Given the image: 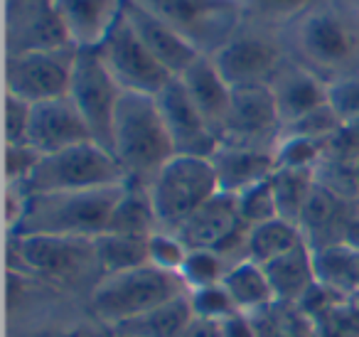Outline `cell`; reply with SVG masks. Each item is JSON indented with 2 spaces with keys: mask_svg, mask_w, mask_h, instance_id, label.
<instances>
[{
  "mask_svg": "<svg viewBox=\"0 0 359 337\" xmlns=\"http://www.w3.org/2000/svg\"><path fill=\"white\" fill-rule=\"evenodd\" d=\"M123 15L130 22V27L135 30V35L140 37V42L153 52L155 60L172 77H180L202 55L180 32H175L168 22L160 20L158 15H153L148 8H143L135 0H126Z\"/></svg>",
  "mask_w": 359,
  "mask_h": 337,
  "instance_id": "cell-17",
  "label": "cell"
},
{
  "mask_svg": "<svg viewBox=\"0 0 359 337\" xmlns=\"http://www.w3.org/2000/svg\"><path fill=\"white\" fill-rule=\"evenodd\" d=\"M327 106L342 124L359 119V74L327 81Z\"/></svg>",
  "mask_w": 359,
  "mask_h": 337,
  "instance_id": "cell-36",
  "label": "cell"
},
{
  "mask_svg": "<svg viewBox=\"0 0 359 337\" xmlns=\"http://www.w3.org/2000/svg\"><path fill=\"white\" fill-rule=\"evenodd\" d=\"M273 183V194H276V207H278V217L285 222H300L305 204L310 199L315 183V170L313 168H276V173L271 175Z\"/></svg>",
  "mask_w": 359,
  "mask_h": 337,
  "instance_id": "cell-29",
  "label": "cell"
},
{
  "mask_svg": "<svg viewBox=\"0 0 359 337\" xmlns=\"http://www.w3.org/2000/svg\"><path fill=\"white\" fill-rule=\"evenodd\" d=\"M114 155L126 178L150 185L175 153L155 96L123 91L114 121Z\"/></svg>",
  "mask_w": 359,
  "mask_h": 337,
  "instance_id": "cell-2",
  "label": "cell"
},
{
  "mask_svg": "<svg viewBox=\"0 0 359 337\" xmlns=\"http://www.w3.org/2000/svg\"><path fill=\"white\" fill-rule=\"evenodd\" d=\"M303 242L305 237L298 224L276 217L271 222L256 224V227L249 229V237H246V258L264 266V263L273 261L276 256L290 251V249Z\"/></svg>",
  "mask_w": 359,
  "mask_h": 337,
  "instance_id": "cell-28",
  "label": "cell"
},
{
  "mask_svg": "<svg viewBox=\"0 0 359 337\" xmlns=\"http://www.w3.org/2000/svg\"><path fill=\"white\" fill-rule=\"evenodd\" d=\"M219 327H222V337H259L251 317L244 315V312H236V315L226 317L224 322H219Z\"/></svg>",
  "mask_w": 359,
  "mask_h": 337,
  "instance_id": "cell-42",
  "label": "cell"
},
{
  "mask_svg": "<svg viewBox=\"0 0 359 337\" xmlns=\"http://www.w3.org/2000/svg\"><path fill=\"white\" fill-rule=\"evenodd\" d=\"M229 271V261L215 249H190L185 263L180 268V278L185 281L187 291L222 283Z\"/></svg>",
  "mask_w": 359,
  "mask_h": 337,
  "instance_id": "cell-31",
  "label": "cell"
},
{
  "mask_svg": "<svg viewBox=\"0 0 359 337\" xmlns=\"http://www.w3.org/2000/svg\"><path fill=\"white\" fill-rule=\"evenodd\" d=\"M30 116H32V104L18 99L13 94L6 96V145L27 143Z\"/></svg>",
  "mask_w": 359,
  "mask_h": 337,
  "instance_id": "cell-40",
  "label": "cell"
},
{
  "mask_svg": "<svg viewBox=\"0 0 359 337\" xmlns=\"http://www.w3.org/2000/svg\"><path fill=\"white\" fill-rule=\"evenodd\" d=\"M325 155H327V158L347 160V163H357L359 160V119L339 126L337 133L330 138L327 153Z\"/></svg>",
  "mask_w": 359,
  "mask_h": 337,
  "instance_id": "cell-41",
  "label": "cell"
},
{
  "mask_svg": "<svg viewBox=\"0 0 359 337\" xmlns=\"http://www.w3.org/2000/svg\"><path fill=\"white\" fill-rule=\"evenodd\" d=\"M148 239L150 237H128V234L104 232L94 239L96 263L101 276L128 271V268L143 266L148 261Z\"/></svg>",
  "mask_w": 359,
  "mask_h": 337,
  "instance_id": "cell-27",
  "label": "cell"
},
{
  "mask_svg": "<svg viewBox=\"0 0 359 337\" xmlns=\"http://www.w3.org/2000/svg\"><path fill=\"white\" fill-rule=\"evenodd\" d=\"M212 60L231 89L271 84L276 72L280 70V47L266 35L239 30L212 55Z\"/></svg>",
  "mask_w": 359,
  "mask_h": 337,
  "instance_id": "cell-13",
  "label": "cell"
},
{
  "mask_svg": "<svg viewBox=\"0 0 359 337\" xmlns=\"http://www.w3.org/2000/svg\"><path fill=\"white\" fill-rule=\"evenodd\" d=\"M99 55L114 79L121 84L123 91H135V94L158 96L170 81L175 79L163 65L153 57V52L140 42L126 15L116 20L111 32L104 37L99 47Z\"/></svg>",
  "mask_w": 359,
  "mask_h": 337,
  "instance_id": "cell-9",
  "label": "cell"
},
{
  "mask_svg": "<svg viewBox=\"0 0 359 337\" xmlns=\"http://www.w3.org/2000/svg\"><path fill=\"white\" fill-rule=\"evenodd\" d=\"M182 337H222V327H219V322L195 317V320L187 325V330L182 332Z\"/></svg>",
  "mask_w": 359,
  "mask_h": 337,
  "instance_id": "cell-43",
  "label": "cell"
},
{
  "mask_svg": "<svg viewBox=\"0 0 359 337\" xmlns=\"http://www.w3.org/2000/svg\"><path fill=\"white\" fill-rule=\"evenodd\" d=\"M187 293L190 291L180 273L165 271L155 263H143L114 276H101L91 291V310L104 325L116 330L123 322L135 320L153 308Z\"/></svg>",
  "mask_w": 359,
  "mask_h": 337,
  "instance_id": "cell-3",
  "label": "cell"
},
{
  "mask_svg": "<svg viewBox=\"0 0 359 337\" xmlns=\"http://www.w3.org/2000/svg\"><path fill=\"white\" fill-rule=\"evenodd\" d=\"M8 57L74 45L57 0H8Z\"/></svg>",
  "mask_w": 359,
  "mask_h": 337,
  "instance_id": "cell-11",
  "label": "cell"
},
{
  "mask_svg": "<svg viewBox=\"0 0 359 337\" xmlns=\"http://www.w3.org/2000/svg\"><path fill=\"white\" fill-rule=\"evenodd\" d=\"M15 251L27 268L55 278L99 268L94 239L84 237H15Z\"/></svg>",
  "mask_w": 359,
  "mask_h": 337,
  "instance_id": "cell-15",
  "label": "cell"
},
{
  "mask_svg": "<svg viewBox=\"0 0 359 337\" xmlns=\"http://www.w3.org/2000/svg\"><path fill=\"white\" fill-rule=\"evenodd\" d=\"M269 86L283 128L327 104V84L308 67H280Z\"/></svg>",
  "mask_w": 359,
  "mask_h": 337,
  "instance_id": "cell-20",
  "label": "cell"
},
{
  "mask_svg": "<svg viewBox=\"0 0 359 337\" xmlns=\"http://www.w3.org/2000/svg\"><path fill=\"white\" fill-rule=\"evenodd\" d=\"M76 50H79L76 45H69L8 57V94L18 96L27 104H42V101L67 96L72 74H74Z\"/></svg>",
  "mask_w": 359,
  "mask_h": 337,
  "instance_id": "cell-10",
  "label": "cell"
},
{
  "mask_svg": "<svg viewBox=\"0 0 359 337\" xmlns=\"http://www.w3.org/2000/svg\"><path fill=\"white\" fill-rule=\"evenodd\" d=\"M190 298L192 315L200 317V320L210 322H224L226 317L236 315V305L231 300L229 291L224 288V283H215V286L195 288V291L187 293Z\"/></svg>",
  "mask_w": 359,
  "mask_h": 337,
  "instance_id": "cell-34",
  "label": "cell"
},
{
  "mask_svg": "<svg viewBox=\"0 0 359 337\" xmlns=\"http://www.w3.org/2000/svg\"><path fill=\"white\" fill-rule=\"evenodd\" d=\"M342 121L334 116V111L327 104L320 106V109L305 114L303 119L293 121L290 126H285L283 133L290 136H305V138H315V140H330L334 133L339 131Z\"/></svg>",
  "mask_w": 359,
  "mask_h": 337,
  "instance_id": "cell-37",
  "label": "cell"
},
{
  "mask_svg": "<svg viewBox=\"0 0 359 337\" xmlns=\"http://www.w3.org/2000/svg\"><path fill=\"white\" fill-rule=\"evenodd\" d=\"M280 128L283 124L269 84L236 86L231 91V109L222 140L276 150Z\"/></svg>",
  "mask_w": 359,
  "mask_h": 337,
  "instance_id": "cell-12",
  "label": "cell"
},
{
  "mask_svg": "<svg viewBox=\"0 0 359 337\" xmlns=\"http://www.w3.org/2000/svg\"><path fill=\"white\" fill-rule=\"evenodd\" d=\"M67 96L76 106L81 119L86 121L94 143H99L106 150L114 148V121L123 89L114 79L109 67L104 65L96 47H79L76 50L74 74H72Z\"/></svg>",
  "mask_w": 359,
  "mask_h": 337,
  "instance_id": "cell-8",
  "label": "cell"
},
{
  "mask_svg": "<svg viewBox=\"0 0 359 337\" xmlns=\"http://www.w3.org/2000/svg\"><path fill=\"white\" fill-rule=\"evenodd\" d=\"M187 253V244L177 237L175 232H165V229H158L155 234H150L148 239V261L155 263V266L165 268V271H175L180 273L182 263H185Z\"/></svg>",
  "mask_w": 359,
  "mask_h": 337,
  "instance_id": "cell-35",
  "label": "cell"
},
{
  "mask_svg": "<svg viewBox=\"0 0 359 337\" xmlns=\"http://www.w3.org/2000/svg\"><path fill=\"white\" fill-rule=\"evenodd\" d=\"M76 47H99L121 15L126 0H57Z\"/></svg>",
  "mask_w": 359,
  "mask_h": 337,
  "instance_id": "cell-21",
  "label": "cell"
},
{
  "mask_svg": "<svg viewBox=\"0 0 359 337\" xmlns=\"http://www.w3.org/2000/svg\"><path fill=\"white\" fill-rule=\"evenodd\" d=\"M264 271L276 293V300L300 303V298L318 283L313 263V249L308 242L298 244L290 251L276 256L273 261L264 263Z\"/></svg>",
  "mask_w": 359,
  "mask_h": 337,
  "instance_id": "cell-22",
  "label": "cell"
},
{
  "mask_svg": "<svg viewBox=\"0 0 359 337\" xmlns=\"http://www.w3.org/2000/svg\"><path fill=\"white\" fill-rule=\"evenodd\" d=\"M123 183L99 190L27 194L13 237H84L96 239L109 227Z\"/></svg>",
  "mask_w": 359,
  "mask_h": 337,
  "instance_id": "cell-1",
  "label": "cell"
},
{
  "mask_svg": "<svg viewBox=\"0 0 359 337\" xmlns=\"http://www.w3.org/2000/svg\"><path fill=\"white\" fill-rule=\"evenodd\" d=\"M354 170H357V187H359V160L354 163Z\"/></svg>",
  "mask_w": 359,
  "mask_h": 337,
  "instance_id": "cell-45",
  "label": "cell"
},
{
  "mask_svg": "<svg viewBox=\"0 0 359 337\" xmlns=\"http://www.w3.org/2000/svg\"><path fill=\"white\" fill-rule=\"evenodd\" d=\"M180 81L187 89L190 99L195 101V106L200 109V114L205 116L207 124L215 128V133L219 136L224 133L226 126V116L231 109V86L226 84V79L219 74L212 55H200L190 67H187Z\"/></svg>",
  "mask_w": 359,
  "mask_h": 337,
  "instance_id": "cell-19",
  "label": "cell"
},
{
  "mask_svg": "<svg viewBox=\"0 0 359 337\" xmlns=\"http://www.w3.org/2000/svg\"><path fill=\"white\" fill-rule=\"evenodd\" d=\"M42 160V153L30 143L6 145V180L8 185H25Z\"/></svg>",
  "mask_w": 359,
  "mask_h": 337,
  "instance_id": "cell-38",
  "label": "cell"
},
{
  "mask_svg": "<svg viewBox=\"0 0 359 337\" xmlns=\"http://www.w3.org/2000/svg\"><path fill=\"white\" fill-rule=\"evenodd\" d=\"M89 140H94L89 126L81 119L69 96L32 104L27 143L40 150L42 155L60 153V150L74 148V145L89 143Z\"/></svg>",
  "mask_w": 359,
  "mask_h": 337,
  "instance_id": "cell-16",
  "label": "cell"
},
{
  "mask_svg": "<svg viewBox=\"0 0 359 337\" xmlns=\"http://www.w3.org/2000/svg\"><path fill=\"white\" fill-rule=\"evenodd\" d=\"M195 320L190 308V298L180 296L163 305L153 308L145 315L116 327L118 337H182L187 325Z\"/></svg>",
  "mask_w": 359,
  "mask_h": 337,
  "instance_id": "cell-25",
  "label": "cell"
},
{
  "mask_svg": "<svg viewBox=\"0 0 359 337\" xmlns=\"http://www.w3.org/2000/svg\"><path fill=\"white\" fill-rule=\"evenodd\" d=\"M310 3H313V0H244L246 13H251V15L261 18V20H269V22L290 20V18L308 11Z\"/></svg>",
  "mask_w": 359,
  "mask_h": 337,
  "instance_id": "cell-39",
  "label": "cell"
},
{
  "mask_svg": "<svg viewBox=\"0 0 359 337\" xmlns=\"http://www.w3.org/2000/svg\"><path fill=\"white\" fill-rule=\"evenodd\" d=\"M165 20L202 55H215L239 32L244 0H135Z\"/></svg>",
  "mask_w": 359,
  "mask_h": 337,
  "instance_id": "cell-7",
  "label": "cell"
},
{
  "mask_svg": "<svg viewBox=\"0 0 359 337\" xmlns=\"http://www.w3.org/2000/svg\"><path fill=\"white\" fill-rule=\"evenodd\" d=\"M126 170L116 160L111 150L99 143L74 145L60 153L42 155L40 165L25 185H20L27 194L45 192H74V190H99L126 183Z\"/></svg>",
  "mask_w": 359,
  "mask_h": 337,
  "instance_id": "cell-6",
  "label": "cell"
},
{
  "mask_svg": "<svg viewBox=\"0 0 359 337\" xmlns=\"http://www.w3.org/2000/svg\"><path fill=\"white\" fill-rule=\"evenodd\" d=\"M222 283L229 291L236 310L244 312V315H254L261 308L276 300V293L271 288L264 266L251 261V258H244V261H236L234 266H229Z\"/></svg>",
  "mask_w": 359,
  "mask_h": 337,
  "instance_id": "cell-26",
  "label": "cell"
},
{
  "mask_svg": "<svg viewBox=\"0 0 359 337\" xmlns=\"http://www.w3.org/2000/svg\"><path fill=\"white\" fill-rule=\"evenodd\" d=\"M160 114L168 126V133L172 138L175 153L177 155H200V158H212V153L219 145V136L215 133L195 101L190 99L187 89L182 86L180 77H175L158 96Z\"/></svg>",
  "mask_w": 359,
  "mask_h": 337,
  "instance_id": "cell-14",
  "label": "cell"
},
{
  "mask_svg": "<svg viewBox=\"0 0 359 337\" xmlns=\"http://www.w3.org/2000/svg\"><path fill=\"white\" fill-rule=\"evenodd\" d=\"M315 278L334 296H349L359 291V251L347 244H327L313 249Z\"/></svg>",
  "mask_w": 359,
  "mask_h": 337,
  "instance_id": "cell-24",
  "label": "cell"
},
{
  "mask_svg": "<svg viewBox=\"0 0 359 337\" xmlns=\"http://www.w3.org/2000/svg\"><path fill=\"white\" fill-rule=\"evenodd\" d=\"M236 204H239L241 222L246 227H256V224L271 222L278 217V207H276V194H273V183L261 180V183L251 185L249 190L236 194Z\"/></svg>",
  "mask_w": 359,
  "mask_h": 337,
  "instance_id": "cell-33",
  "label": "cell"
},
{
  "mask_svg": "<svg viewBox=\"0 0 359 337\" xmlns=\"http://www.w3.org/2000/svg\"><path fill=\"white\" fill-rule=\"evenodd\" d=\"M259 337H313V317L288 300H273L259 312L249 315Z\"/></svg>",
  "mask_w": 359,
  "mask_h": 337,
  "instance_id": "cell-30",
  "label": "cell"
},
{
  "mask_svg": "<svg viewBox=\"0 0 359 337\" xmlns=\"http://www.w3.org/2000/svg\"><path fill=\"white\" fill-rule=\"evenodd\" d=\"M298 52L313 74H359V13L318 8L298 25Z\"/></svg>",
  "mask_w": 359,
  "mask_h": 337,
  "instance_id": "cell-4",
  "label": "cell"
},
{
  "mask_svg": "<svg viewBox=\"0 0 359 337\" xmlns=\"http://www.w3.org/2000/svg\"><path fill=\"white\" fill-rule=\"evenodd\" d=\"M148 187L160 229L177 232L207 199L219 192V180L210 158L172 155Z\"/></svg>",
  "mask_w": 359,
  "mask_h": 337,
  "instance_id": "cell-5",
  "label": "cell"
},
{
  "mask_svg": "<svg viewBox=\"0 0 359 337\" xmlns=\"http://www.w3.org/2000/svg\"><path fill=\"white\" fill-rule=\"evenodd\" d=\"M330 140H315L305 136L283 133L276 143V165L278 168H318L327 153Z\"/></svg>",
  "mask_w": 359,
  "mask_h": 337,
  "instance_id": "cell-32",
  "label": "cell"
},
{
  "mask_svg": "<svg viewBox=\"0 0 359 337\" xmlns=\"http://www.w3.org/2000/svg\"><path fill=\"white\" fill-rule=\"evenodd\" d=\"M210 160L215 165L219 190L229 194H239L251 185L269 180L278 168L273 148H256V145L226 143V140H219Z\"/></svg>",
  "mask_w": 359,
  "mask_h": 337,
  "instance_id": "cell-18",
  "label": "cell"
},
{
  "mask_svg": "<svg viewBox=\"0 0 359 337\" xmlns=\"http://www.w3.org/2000/svg\"><path fill=\"white\" fill-rule=\"evenodd\" d=\"M160 229L150 187L138 180H126L116 207L111 212L106 232L128 234V237H150Z\"/></svg>",
  "mask_w": 359,
  "mask_h": 337,
  "instance_id": "cell-23",
  "label": "cell"
},
{
  "mask_svg": "<svg viewBox=\"0 0 359 337\" xmlns=\"http://www.w3.org/2000/svg\"><path fill=\"white\" fill-rule=\"evenodd\" d=\"M339 242L347 244V246H352V249H357V251H359V212H354L352 217L347 219V224H344Z\"/></svg>",
  "mask_w": 359,
  "mask_h": 337,
  "instance_id": "cell-44",
  "label": "cell"
}]
</instances>
